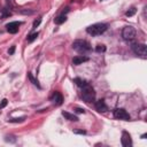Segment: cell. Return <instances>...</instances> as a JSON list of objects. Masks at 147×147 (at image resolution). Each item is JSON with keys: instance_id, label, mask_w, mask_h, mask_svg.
I'll return each mask as SVG.
<instances>
[{"instance_id": "obj_19", "label": "cell", "mask_w": 147, "mask_h": 147, "mask_svg": "<svg viewBox=\"0 0 147 147\" xmlns=\"http://www.w3.org/2000/svg\"><path fill=\"white\" fill-rule=\"evenodd\" d=\"M24 119H25V117L23 116V117H20V118H10L9 122H13V123H21V122H23Z\"/></svg>"}, {"instance_id": "obj_6", "label": "cell", "mask_w": 147, "mask_h": 147, "mask_svg": "<svg viewBox=\"0 0 147 147\" xmlns=\"http://www.w3.org/2000/svg\"><path fill=\"white\" fill-rule=\"evenodd\" d=\"M114 117L117 119H122V121H129L130 119V115L124 108H116L114 110Z\"/></svg>"}, {"instance_id": "obj_5", "label": "cell", "mask_w": 147, "mask_h": 147, "mask_svg": "<svg viewBox=\"0 0 147 147\" xmlns=\"http://www.w3.org/2000/svg\"><path fill=\"white\" fill-rule=\"evenodd\" d=\"M131 48H132V51L134 52V54L140 55V56H142V57H146V55H147V48H146V45H145V44L134 42V44L131 45Z\"/></svg>"}, {"instance_id": "obj_7", "label": "cell", "mask_w": 147, "mask_h": 147, "mask_svg": "<svg viewBox=\"0 0 147 147\" xmlns=\"http://www.w3.org/2000/svg\"><path fill=\"white\" fill-rule=\"evenodd\" d=\"M22 25V22H17V21H14V22H9L6 24V28H7V31L9 33H16L20 29V26Z\"/></svg>"}, {"instance_id": "obj_18", "label": "cell", "mask_w": 147, "mask_h": 147, "mask_svg": "<svg viewBox=\"0 0 147 147\" xmlns=\"http://www.w3.org/2000/svg\"><path fill=\"white\" fill-rule=\"evenodd\" d=\"M95 51H96L98 53H102V52H105V51H106V46H105V45H102V44H99V45L95 47Z\"/></svg>"}, {"instance_id": "obj_21", "label": "cell", "mask_w": 147, "mask_h": 147, "mask_svg": "<svg viewBox=\"0 0 147 147\" xmlns=\"http://www.w3.org/2000/svg\"><path fill=\"white\" fill-rule=\"evenodd\" d=\"M40 22H41V17H39L38 20H36V21L33 22V28H37V26L40 24Z\"/></svg>"}, {"instance_id": "obj_22", "label": "cell", "mask_w": 147, "mask_h": 147, "mask_svg": "<svg viewBox=\"0 0 147 147\" xmlns=\"http://www.w3.org/2000/svg\"><path fill=\"white\" fill-rule=\"evenodd\" d=\"M74 132L77 133V134H85L86 133V131H84V130H75Z\"/></svg>"}, {"instance_id": "obj_23", "label": "cell", "mask_w": 147, "mask_h": 147, "mask_svg": "<svg viewBox=\"0 0 147 147\" xmlns=\"http://www.w3.org/2000/svg\"><path fill=\"white\" fill-rule=\"evenodd\" d=\"M21 14H32L33 10H20Z\"/></svg>"}, {"instance_id": "obj_12", "label": "cell", "mask_w": 147, "mask_h": 147, "mask_svg": "<svg viewBox=\"0 0 147 147\" xmlns=\"http://www.w3.org/2000/svg\"><path fill=\"white\" fill-rule=\"evenodd\" d=\"M62 116L64 118H67L68 121H71V122H77L78 121V117L77 116H75L74 114H70L68 111H62Z\"/></svg>"}, {"instance_id": "obj_25", "label": "cell", "mask_w": 147, "mask_h": 147, "mask_svg": "<svg viewBox=\"0 0 147 147\" xmlns=\"http://www.w3.org/2000/svg\"><path fill=\"white\" fill-rule=\"evenodd\" d=\"M14 52H15V46H11L10 49L8 51V53H9V55H11V54H14Z\"/></svg>"}, {"instance_id": "obj_26", "label": "cell", "mask_w": 147, "mask_h": 147, "mask_svg": "<svg viewBox=\"0 0 147 147\" xmlns=\"http://www.w3.org/2000/svg\"><path fill=\"white\" fill-rule=\"evenodd\" d=\"M141 138H142V139H145V138H146V133H144V134L141 136Z\"/></svg>"}, {"instance_id": "obj_11", "label": "cell", "mask_w": 147, "mask_h": 147, "mask_svg": "<svg viewBox=\"0 0 147 147\" xmlns=\"http://www.w3.org/2000/svg\"><path fill=\"white\" fill-rule=\"evenodd\" d=\"M87 61H88V57L87 56H83V55H77V56H75L72 59V63L75 65H79V64H82L84 62H87Z\"/></svg>"}, {"instance_id": "obj_2", "label": "cell", "mask_w": 147, "mask_h": 147, "mask_svg": "<svg viewBox=\"0 0 147 147\" xmlns=\"http://www.w3.org/2000/svg\"><path fill=\"white\" fill-rule=\"evenodd\" d=\"M82 98L84 99V101L86 102H93L95 100V92L94 88L90 85L86 84L85 86L82 87Z\"/></svg>"}, {"instance_id": "obj_8", "label": "cell", "mask_w": 147, "mask_h": 147, "mask_svg": "<svg viewBox=\"0 0 147 147\" xmlns=\"http://www.w3.org/2000/svg\"><path fill=\"white\" fill-rule=\"evenodd\" d=\"M121 142L124 147H131L132 146V139H131V136L129 132L126 131H123L122 132V138H121Z\"/></svg>"}, {"instance_id": "obj_3", "label": "cell", "mask_w": 147, "mask_h": 147, "mask_svg": "<svg viewBox=\"0 0 147 147\" xmlns=\"http://www.w3.org/2000/svg\"><path fill=\"white\" fill-rule=\"evenodd\" d=\"M107 28H108V25L105 23H95V24H92L88 28H86V32L92 36H99V34L103 33L107 30Z\"/></svg>"}, {"instance_id": "obj_20", "label": "cell", "mask_w": 147, "mask_h": 147, "mask_svg": "<svg viewBox=\"0 0 147 147\" xmlns=\"http://www.w3.org/2000/svg\"><path fill=\"white\" fill-rule=\"evenodd\" d=\"M7 103H8V100H7V99H3V100L1 101V103H0V109H2L3 107H6Z\"/></svg>"}, {"instance_id": "obj_24", "label": "cell", "mask_w": 147, "mask_h": 147, "mask_svg": "<svg viewBox=\"0 0 147 147\" xmlns=\"http://www.w3.org/2000/svg\"><path fill=\"white\" fill-rule=\"evenodd\" d=\"M75 110H76V113H78V114H84V113H85V110L82 109V108H76Z\"/></svg>"}, {"instance_id": "obj_15", "label": "cell", "mask_w": 147, "mask_h": 147, "mask_svg": "<svg viewBox=\"0 0 147 147\" xmlns=\"http://www.w3.org/2000/svg\"><path fill=\"white\" fill-rule=\"evenodd\" d=\"M74 83L77 85V86H79V87H83V86H85L87 83H86V80H84V79H82V78H79V77H76L75 79H74Z\"/></svg>"}, {"instance_id": "obj_14", "label": "cell", "mask_w": 147, "mask_h": 147, "mask_svg": "<svg viewBox=\"0 0 147 147\" xmlns=\"http://www.w3.org/2000/svg\"><path fill=\"white\" fill-rule=\"evenodd\" d=\"M28 78H29V80H30L34 86H37L38 88H40V84H39L38 79H36V78L32 76V74H31V72H28Z\"/></svg>"}, {"instance_id": "obj_17", "label": "cell", "mask_w": 147, "mask_h": 147, "mask_svg": "<svg viewBox=\"0 0 147 147\" xmlns=\"http://www.w3.org/2000/svg\"><path fill=\"white\" fill-rule=\"evenodd\" d=\"M38 36H39V32H33V33L29 34V37H28V41H33L34 39H37Z\"/></svg>"}, {"instance_id": "obj_4", "label": "cell", "mask_w": 147, "mask_h": 147, "mask_svg": "<svg viewBox=\"0 0 147 147\" xmlns=\"http://www.w3.org/2000/svg\"><path fill=\"white\" fill-rule=\"evenodd\" d=\"M122 37H123V39L126 40V41L133 40L134 37H136V29H134L133 26H131V25L125 26V28L123 29V31H122Z\"/></svg>"}, {"instance_id": "obj_16", "label": "cell", "mask_w": 147, "mask_h": 147, "mask_svg": "<svg viewBox=\"0 0 147 147\" xmlns=\"http://www.w3.org/2000/svg\"><path fill=\"white\" fill-rule=\"evenodd\" d=\"M136 11H137V9H136V7H132V8H130L126 13H125V15L127 16V17H130V16H133L134 14H136Z\"/></svg>"}, {"instance_id": "obj_9", "label": "cell", "mask_w": 147, "mask_h": 147, "mask_svg": "<svg viewBox=\"0 0 147 147\" xmlns=\"http://www.w3.org/2000/svg\"><path fill=\"white\" fill-rule=\"evenodd\" d=\"M51 101H52L53 103L60 106V105H62V102H63V96H62V94H61L60 92L55 91V92L52 94V96H51Z\"/></svg>"}, {"instance_id": "obj_13", "label": "cell", "mask_w": 147, "mask_h": 147, "mask_svg": "<svg viewBox=\"0 0 147 147\" xmlns=\"http://www.w3.org/2000/svg\"><path fill=\"white\" fill-rule=\"evenodd\" d=\"M65 21H67V16H65L64 14L59 15L57 17L54 18V23H55V24H62V23H64Z\"/></svg>"}, {"instance_id": "obj_1", "label": "cell", "mask_w": 147, "mask_h": 147, "mask_svg": "<svg viewBox=\"0 0 147 147\" xmlns=\"http://www.w3.org/2000/svg\"><path fill=\"white\" fill-rule=\"evenodd\" d=\"M72 48H74L76 52L80 53V54H86V53H90V52L92 51V47H91L90 42L86 41V40H83V39H77V40H75V41L72 42Z\"/></svg>"}, {"instance_id": "obj_10", "label": "cell", "mask_w": 147, "mask_h": 147, "mask_svg": "<svg viewBox=\"0 0 147 147\" xmlns=\"http://www.w3.org/2000/svg\"><path fill=\"white\" fill-rule=\"evenodd\" d=\"M95 109L99 113H106L108 110V107H107V105L105 103L103 100H99V101L95 102Z\"/></svg>"}]
</instances>
